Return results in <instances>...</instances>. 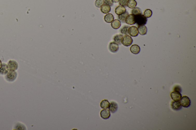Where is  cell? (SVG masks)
<instances>
[{
	"mask_svg": "<svg viewBox=\"0 0 196 130\" xmlns=\"http://www.w3.org/2000/svg\"><path fill=\"white\" fill-rule=\"evenodd\" d=\"M136 23L138 26L144 25L146 24L147 18L144 17L142 14H139L137 16H134Z\"/></svg>",
	"mask_w": 196,
	"mask_h": 130,
	"instance_id": "cell-1",
	"label": "cell"
},
{
	"mask_svg": "<svg viewBox=\"0 0 196 130\" xmlns=\"http://www.w3.org/2000/svg\"><path fill=\"white\" fill-rule=\"evenodd\" d=\"M133 42V40L132 37L127 34L123 36L121 41V44L126 47L130 46L132 44Z\"/></svg>",
	"mask_w": 196,
	"mask_h": 130,
	"instance_id": "cell-2",
	"label": "cell"
},
{
	"mask_svg": "<svg viewBox=\"0 0 196 130\" xmlns=\"http://www.w3.org/2000/svg\"><path fill=\"white\" fill-rule=\"evenodd\" d=\"M17 76V72L13 71H10L5 76L6 80L9 82H13L15 81Z\"/></svg>",
	"mask_w": 196,
	"mask_h": 130,
	"instance_id": "cell-3",
	"label": "cell"
},
{
	"mask_svg": "<svg viewBox=\"0 0 196 130\" xmlns=\"http://www.w3.org/2000/svg\"><path fill=\"white\" fill-rule=\"evenodd\" d=\"M179 102L181 106L184 108H188L191 105V100L187 96L181 97Z\"/></svg>",
	"mask_w": 196,
	"mask_h": 130,
	"instance_id": "cell-4",
	"label": "cell"
},
{
	"mask_svg": "<svg viewBox=\"0 0 196 130\" xmlns=\"http://www.w3.org/2000/svg\"><path fill=\"white\" fill-rule=\"evenodd\" d=\"M109 48L111 52L114 53L117 52L119 50V45L115 42H112L109 44Z\"/></svg>",
	"mask_w": 196,
	"mask_h": 130,
	"instance_id": "cell-5",
	"label": "cell"
},
{
	"mask_svg": "<svg viewBox=\"0 0 196 130\" xmlns=\"http://www.w3.org/2000/svg\"><path fill=\"white\" fill-rule=\"evenodd\" d=\"M8 65L10 71H15L18 68V64L15 61H9L8 62Z\"/></svg>",
	"mask_w": 196,
	"mask_h": 130,
	"instance_id": "cell-6",
	"label": "cell"
},
{
	"mask_svg": "<svg viewBox=\"0 0 196 130\" xmlns=\"http://www.w3.org/2000/svg\"><path fill=\"white\" fill-rule=\"evenodd\" d=\"M100 115L103 119H109L111 116L110 111L107 109H104L100 111Z\"/></svg>",
	"mask_w": 196,
	"mask_h": 130,
	"instance_id": "cell-7",
	"label": "cell"
},
{
	"mask_svg": "<svg viewBox=\"0 0 196 130\" xmlns=\"http://www.w3.org/2000/svg\"><path fill=\"white\" fill-rule=\"evenodd\" d=\"M128 34L132 37H136L138 35V28L135 26L130 27L128 30Z\"/></svg>",
	"mask_w": 196,
	"mask_h": 130,
	"instance_id": "cell-8",
	"label": "cell"
},
{
	"mask_svg": "<svg viewBox=\"0 0 196 130\" xmlns=\"http://www.w3.org/2000/svg\"><path fill=\"white\" fill-rule=\"evenodd\" d=\"M125 23L131 25H134L136 23V22H135V17L134 15L131 14L128 15L126 19Z\"/></svg>",
	"mask_w": 196,
	"mask_h": 130,
	"instance_id": "cell-9",
	"label": "cell"
},
{
	"mask_svg": "<svg viewBox=\"0 0 196 130\" xmlns=\"http://www.w3.org/2000/svg\"><path fill=\"white\" fill-rule=\"evenodd\" d=\"M171 96L173 101H179L182 97V95L180 92L174 91L171 93Z\"/></svg>",
	"mask_w": 196,
	"mask_h": 130,
	"instance_id": "cell-10",
	"label": "cell"
},
{
	"mask_svg": "<svg viewBox=\"0 0 196 130\" xmlns=\"http://www.w3.org/2000/svg\"><path fill=\"white\" fill-rule=\"evenodd\" d=\"M171 105L172 109L175 111L180 110L182 107L179 101H173L172 102Z\"/></svg>",
	"mask_w": 196,
	"mask_h": 130,
	"instance_id": "cell-11",
	"label": "cell"
},
{
	"mask_svg": "<svg viewBox=\"0 0 196 130\" xmlns=\"http://www.w3.org/2000/svg\"><path fill=\"white\" fill-rule=\"evenodd\" d=\"M109 108L110 111H111L113 113H114L117 111L118 108L117 103L114 102H111L110 104Z\"/></svg>",
	"mask_w": 196,
	"mask_h": 130,
	"instance_id": "cell-12",
	"label": "cell"
},
{
	"mask_svg": "<svg viewBox=\"0 0 196 130\" xmlns=\"http://www.w3.org/2000/svg\"><path fill=\"white\" fill-rule=\"evenodd\" d=\"M126 11V9L125 7L121 6V5L117 6L115 9V13L118 16L121 15L123 13L125 12Z\"/></svg>",
	"mask_w": 196,
	"mask_h": 130,
	"instance_id": "cell-13",
	"label": "cell"
},
{
	"mask_svg": "<svg viewBox=\"0 0 196 130\" xmlns=\"http://www.w3.org/2000/svg\"><path fill=\"white\" fill-rule=\"evenodd\" d=\"M100 10L104 14H107L111 11V7L108 5L104 4L101 7Z\"/></svg>",
	"mask_w": 196,
	"mask_h": 130,
	"instance_id": "cell-14",
	"label": "cell"
},
{
	"mask_svg": "<svg viewBox=\"0 0 196 130\" xmlns=\"http://www.w3.org/2000/svg\"><path fill=\"white\" fill-rule=\"evenodd\" d=\"M137 28H138V33H139L140 35H145L146 34L147 31V28L145 25L139 26H138Z\"/></svg>",
	"mask_w": 196,
	"mask_h": 130,
	"instance_id": "cell-15",
	"label": "cell"
},
{
	"mask_svg": "<svg viewBox=\"0 0 196 130\" xmlns=\"http://www.w3.org/2000/svg\"><path fill=\"white\" fill-rule=\"evenodd\" d=\"M9 69L8 65L5 63H3L0 68V74L2 75L6 74L9 72Z\"/></svg>",
	"mask_w": 196,
	"mask_h": 130,
	"instance_id": "cell-16",
	"label": "cell"
},
{
	"mask_svg": "<svg viewBox=\"0 0 196 130\" xmlns=\"http://www.w3.org/2000/svg\"><path fill=\"white\" fill-rule=\"evenodd\" d=\"M130 51L133 54H138L140 52V47L137 45H133L130 47Z\"/></svg>",
	"mask_w": 196,
	"mask_h": 130,
	"instance_id": "cell-17",
	"label": "cell"
},
{
	"mask_svg": "<svg viewBox=\"0 0 196 130\" xmlns=\"http://www.w3.org/2000/svg\"><path fill=\"white\" fill-rule=\"evenodd\" d=\"M114 16L111 13H108L104 17L105 21L107 23H112L114 20Z\"/></svg>",
	"mask_w": 196,
	"mask_h": 130,
	"instance_id": "cell-18",
	"label": "cell"
},
{
	"mask_svg": "<svg viewBox=\"0 0 196 130\" xmlns=\"http://www.w3.org/2000/svg\"><path fill=\"white\" fill-rule=\"evenodd\" d=\"M110 104V103L107 100L104 99L102 100L101 102L100 103V106L102 109H107V108H109Z\"/></svg>",
	"mask_w": 196,
	"mask_h": 130,
	"instance_id": "cell-19",
	"label": "cell"
},
{
	"mask_svg": "<svg viewBox=\"0 0 196 130\" xmlns=\"http://www.w3.org/2000/svg\"><path fill=\"white\" fill-rule=\"evenodd\" d=\"M121 23L120 20H115L111 23V26L114 29H118L120 27Z\"/></svg>",
	"mask_w": 196,
	"mask_h": 130,
	"instance_id": "cell-20",
	"label": "cell"
},
{
	"mask_svg": "<svg viewBox=\"0 0 196 130\" xmlns=\"http://www.w3.org/2000/svg\"><path fill=\"white\" fill-rule=\"evenodd\" d=\"M123 36V35L121 34H118L115 35L113 38L114 42L117 43L118 45H121V41Z\"/></svg>",
	"mask_w": 196,
	"mask_h": 130,
	"instance_id": "cell-21",
	"label": "cell"
},
{
	"mask_svg": "<svg viewBox=\"0 0 196 130\" xmlns=\"http://www.w3.org/2000/svg\"><path fill=\"white\" fill-rule=\"evenodd\" d=\"M129 15V13H128V12L127 11H126L124 13H123L121 15L118 16V18L119 20H120V21L122 23H125L126 19L127 16Z\"/></svg>",
	"mask_w": 196,
	"mask_h": 130,
	"instance_id": "cell-22",
	"label": "cell"
},
{
	"mask_svg": "<svg viewBox=\"0 0 196 130\" xmlns=\"http://www.w3.org/2000/svg\"><path fill=\"white\" fill-rule=\"evenodd\" d=\"M137 3L136 0H129L127 4V6L130 9H133L136 7Z\"/></svg>",
	"mask_w": 196,
	"mask_h": 130,
	"instance_id": "cell-23",
	"label": "cell"
},
{
	"mask_svg": "<svg viewBox=\"0 0 196 130\" xmlns=\"http://www.w3.org/2000/svg\"><path fill=\"white\" fill-rule=\"evenodd\" d=\"M131 13V14H133L134 16H137L139 14H142V11L140 8L139 7H135L132 10Z\"/></svg>",
	"mask_w": 196,
	"mask_h": 130,
	"instance_id": "cell-24",
	"label": "cell"
},
{
	"mask_svg": "<svg viewBox=\"0 0 196 130\" xmlns=\"http://www.w3.org/2000/svg\"><path fill=\"white\" fill-rule=\"evenodd\" d=\"M130 26L128 25H124L121 28L120 31L122 34L127 35L128 34V30Z\"/></svg>",
	"mask_w": 196,
	"mask_h": 130,
	"instance_id": "cell-25",
	"label": "cell"
},
{
	"mask_svg": "<svg viewBox=\"0 0 196 130\" xmlns=\"http://www.w3.org/2000/svg\"><path fill=\"white\" fill-rule=\"evenodd\" d=\"M152 10L150 9H147L144 11L143 15L146 18H148L151 17L152 16Z\"/></svg>",
	"mask_w": 196,
	"mask_h": 130,
	"instance_id": "cell-26",
	"label": "cell"
},
{
	"mask_svg": "<svg viewBox=\"0 0 196 130\" xmlns=\"http://www.w3.org/2000/svg\"><path fill=\"white\" fill-rule=\"evenodd\" d=\"M104 4V0H96L95 2V5L97 8H100Z\"/></svg>",
	"mask_w": 196,
	"mask_h": 130,
	"instance_id": "cell-27",
	"label": "cell"
},
{
	"mask_svg": "<svg viewBox=\"0 0 196 130\" xmlns=\"http://www.w3.org/2000/svg\"><path fill=\"white\" fill-rule=\"evenodd\" d=\"M128 1L129 0H119V4L123 7H126Z\"/></svg>",
	"mask_w": 196,
	"mask_h": 130,
	"instance_id": "cell-28",
	"label": "cell"
},
{
	"mask_svg": "<svg viewBox=\"0 0 196 130\" xmlns=\"http://www.w3.org/2000/svg\"><path fill=\"white\" fill-rule=\"evenodd\" d=\"M104 4L108 5L110 7L112 6L113 5V2L112 0H104Z\"/></svg>",
	"mask_w": 196,
	"mask_h": 130,
	"instance_id": "cell-29",
	"label": "cell"
},
{
	"mask_svg": "<svg viewBox=\"0 0 196 130\" xmlns=\"http://www.w3.org/2000/svg\"><path fill=\"white\" fill-rule=\"evenodd\" d=\"M173 90L175 92H179L181 93V91H182V90H181V87L179 86H176L174 87Z\"/></svg>",
	"mask_w": 196,
	"mask_h": 130,
	"instance_id": "cell-30",
	"label": "cell"
},
{
	"mask_svg": "<svg viewBox=\"0 0 196 130\" xmlns=\"http://www.w3.org/2000/svg\"><path fill=\"white\" fill-rule=\"evenodd\" d=\"M113 3H117L119 2V0H112Z\"/></svg>",
	"mask_w": 196,
	"mask_h": 130,
	"instance_id": "cell-31",
	"label": "cell"
},
{
	"mask_svg": "<svg viewBox=\"0 0 196 130\" xmlns=\"http://www.w3.org/2000/svg\"><path fill=\"white\" fill-rule=\"evenodd\" d=\"M2 66V62L1 61V60H0V68H1V66Z\"/></svg>",
	"mask_w": 196,
	"mask_h": 130,
	"instance_id": "cell-32",
	"label": "cell"
}]
</instances>
